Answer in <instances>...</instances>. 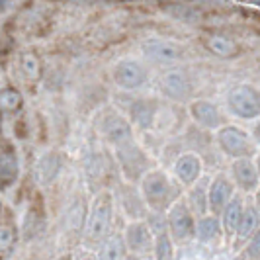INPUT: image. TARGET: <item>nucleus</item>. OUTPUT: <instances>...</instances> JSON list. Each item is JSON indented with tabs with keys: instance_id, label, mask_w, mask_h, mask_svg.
<instances>
[{
	"instance_id": "nucleus-1",
	"label": "nucleus",
	"mask_w": 260,
	"mask_h": 260,
	"mask_svg": "<svg viewBox=\"0 0 260 260\" xmlns=\"http://www.w3.org/2000/svg\"><path fill=\"white\" fill-rule=\"evenodd\" d=\"M141 196L153 213H167L180 200V184L160 169L149 170L141 178Z\"/></svg>"
},
{
	"instance_id": "nucleus-2",
	"label": "nucleus",
	"mask_w": 260,
	"mask_h": 260,
	"mask_svg": "<svg viewBox=\"0 0 260 260\" xmlns=\"http://www.w3.org/2000/svg\"><path fill=\"white\" fill-rule=\"evenodd\" d=\"M116 158L123 178L129 184L135 182V180H141L149 170H153L151 169V158L147 156L141 145L135 143V139L117 145Z\"/></svg>"
},
{
	"instance_id": "nucleus-3",
	"label": "nucleus",
	"mask_w": 260,
	"mask_h": 260,
	"mask_svg": "<svg viewBox=\"0 0 260 260\" xmlns=\"http://www.w3.org/2000/svg\"><path fill=\"white\" fill-rule=\"evenodd\" d=\"M215 143L223 151V155L237 158H252L256 155V145L252 141L250 133L239 125H229L225 123L221 129L215 133Z\"/></svg>"
},
{
	"instance_id": "nucleus-4",
	"label": "nucleus",
	"mask_w": 260,
	"mask_h": 260,
	"mask_svg": "<svg viewBox=\"0 0 260 260\" xmlns=\"http://www.w3.org/2000/svg\"><path fill=\"white\" fill-rule=\"evenodd\" d=\"M112 215H114V196L110 192H100L96 196L94 204L88 213L86 221V241L100 243L112 227Z\"/></svg>"
},
{
	"instance_id": "nucleus-5",
	"label": "nucleus",
	"mask_w": 260,
	"mask_h": 260,
	"mask_svg": "<svg viewBox=\"0 0 260 260\" xmlns=\"http://www.w3.org/2000/svg\"><path fill=\"white\" fill-rule=\"evenodd\" d=\"M227 110L239 119L260 117V90L252 84H237L227 92Z\"/></svg>"
},
{
	"instance_id": "nucleus-6",
	"label": "nucleus",
	"mask_w": 260,
	"mask_h": 260,
	"mask_svg": "<svg viewBox=\"0 0 260 260\" xmlns=\"http://www.w3.org/2000/svg\"><path fill=\"white\" fill-rule=\"evenodd\" d=\"M167 227L172 241L186 243L196 237V217L190 211L188 204L178 200L172 208L167 211Z\"/></svg>"
},
{
	"instance_id": "nucleus-7",
	"label": "nucleus",
	"mask_w": 260,
	"mask_h": 260,
	"mask_svg": "<svg viewBox=\"0 0 260 260\" xmlns=\"http://www.w3.org/2000/svg\"><path fill=\"white\" fill-rule=\"evenodd\" d=\"M114 82L121 90H137L149 82V71L137 59H121L114 67Z\"/></svg>"
},
{
	"instance_id": "nucleus-8",
	"label": "nucleus",
	"mask_w": 260,
	"mask_h": 260,
	"mask_svg": "<svg viewBox=\"0 0 260 260\" xmlns=\"http://www.w3.org/2000/svg\"><path fill=\"white\" fill-rule=\"evenodd\" d=\"M98 129H100L106 141L114 145V147L133 139V129H131L129 119H125L121 114H117L116 110H106L104 114L98 117Z\"/></svg>"
},
{
	"instance_id": "nucleus-9",
	"label": "nucleus",
	"mask_w": 260,
	"mask_h": 260,
	"mask_svg": "<svg viewBox=\"0 0 260 260\" xmlns=\"http://www.w3.org/2000/svg\"><path fill=\"white\" fill-rule=\"evenodd\" d=\"M188 112L196 125H200L206 131H217L225 125V114L211 100H194L188 108Z\"/></svg>"
},
{
	"instance_id": "nucleus-10",
	"label": "nucleus",
	"mask_w": 260,
	"mask_h": 260,
	"mask_svg": "<svg viewBox=\"0 0 260 260\" xmlns=\"http://www.w3.org/2000/svg\"><path fill=\"white\" fill-rule=\"evenodd\" d=\"M158 88L165 98L172 102H186L192 96V82L188 75L180 69H170L158 80Z\"/></svg>"
},
{
	"instance_id": "nucleus-11",
	"label": "nucleus",
	"mask_w": 260,
	"mask_h": 260,
	"mask_svg": "<svg viewBox=\"0 0 260 260\" xmlns=\"http://www.w3.org/2000/svg\"><path fill=\"white\" fill-rule=\"evenodd\" d=\"M141 51H143V55L149 61L158 63V65L176 63V61H180L184 57V49L178 43H174V41H170V39H160V38L147 39L143 45H141Z\"/></svg>"
},
{
	"instance_id": "nucleus-12",
	"label": "nucleus",
	"mask_w": 260,
	"mask_h": 260,
	"mask_svg": "<svg viewBox=\"0 0 260 260\" xmlns=\"http://www.w3.org/2000/svg\"><path fill=\"white\" fill-rule=\"evenodd\" d=\"M20 178V158L14 143L0 141V192L12 190Z\"/></svg>"
},
{
	"instance_id": "nucleus-13",
	"label": "nucleus",
	"mask_w": 260,
	"mask_h": 260,
	"mask_svg": "<svg viewBox=\"0 0 260 260\" xmlns=\"http://www.w3.org/2000/svg\"><path fill=\"white\" fill-rule=\"evenodd\" d=\"M235 196V186L227 174H215L208 184V211L211 215H221L225 206Z\"/></svg>"
},
{
	"instance_id": "nucleus-14",
	"label": "nucleus",
	"mask_w": 260,
	"mask_h": 260,
	"mask_svg": "<svg viewBox=\"0 0 260 260\" xmlns=\"http://www.w3.org/2000/svg\"><path fill=\"white\" fill-rule=\"evenodd\" d=\"M231 182L245 194H252L260 188L258 172L252 158H237L231 162Z\"/></svg>"
},
{
	"instance_id": "nucleus-15",
	"label": "nucleus",
	"mask_w": 260,
	"mask_h": 260,
	"mask_svg": "<svg viewBox=\"0 0 260 260\" xmlns=\"http://www.w3.org/2000/svg\"><path fill=\"white\" fill-rule=\"evenodd\" d=\"M160 116V102L155 98H137L129 106V123L139 129H151Z\"/></svg>"
},
{
	"instance_id": "nucleus-16",
	"label": "nucleus",
	"mask_w": 260,
	"mask_h": 260,
	"mask_svg": "<svg viewBox=\"0 0 260 260\" xmlns=\"http://www.w3.org/2000/svg\"><path fill=\"white\" fill-rule=\"evenodd\" d=\"M202 158L198 153H180L176 156L174 165H172V172L176 182L182 186H194L200 178H202Z\"/></svg>"
},
{
	"instance_id": "nucleus-17",
	"label": "nucleus",
	"mask_w": 260,
	"mask_h": 260,
	"mask_svg": "<svg viewBox=\"0 0 260 260\" xmlns=\"http://www.w3.org/2000/svg\"><path fill=\"white\" fill-rule=\"evenodd\" d=\"M123 241L127 250H131V254H141L151 250V247L155 245V235L151 233V227L145 221H131L125 227L123 233Z\"/></svg>"
},
{
	"instance_id": "nucleus-18",
	"label": "nucleus",
	"mask_w": 260,
	"mask_h": 260,
	"mask_svg": "<svg viewBox=\"0 0 260 260\" xmlns=\"http://www.w3.org/2000/svg\"><path fill=\"white\" fill-rule=\"evenodd\" d=\"M117 198H119V206L123 209L125 215H129L133 221H141L143 217H147V204H145L141 192L133 186V184L125 182L117 188Z\"/></svg>"
},
{
	"instance_id": "nucleus-19",
	"label": "nucleus",
	"mask_w": 260,
	"mask_h": 260,
	"mask_svg": "<svg viewBox=\"0 0 260 260\" xmlns=\"http://www.w3.org/2000/svg\"><path fill=\"white\" fill-rule=\"evenodd\" d=\"M243 211H245V202H243L241 196L235 194L233 198H231V202L225 206L223 213L219 215V219H221V229L227 237H231V235L237 233L241 217H243Z\"/></svg>"
},
{
	"instance_id": "nucleus-20",
	"label": "nucleus",
	"mask_w": 260,
	"mask_h": 260,
	"mask_svg": "<svg viewBox=\"0 0 260 260\" xmlns=\"http://www.w3.org/2000/svg\"><path fill=\"white\" fill-rule=\"evenodd\" d=\"M260 229V211L258 206L254 204H245V211H243V217H241V223H239V229H237V239L239 243H247L252 235Z\"/></svg>"
},
{
	"instance_id": "nucleus-21",
	"label": "nucleus",
	"mask_w": 260,
	"mask_h": 260,
	"mask_svg": "<svg viewBox=\"0 0 260 260\" xmlns=\"http://www.w3.org/2000/svg\"><path fill=\"white\" fill-rule=\"evenodd\" d=\"M125 256H127V247H125L123 235H108L100 248L98 260H123Z\"/></svg>"
},
{
	"instance_id": "nucleus-22",
	"label": "nucleus",
	"mask_w": 260,
	"mask_h": 260,
	"mask_svg": "<svg viewBox=\"0 0 260 260\" xmlns=\"http://www.w3.org/2000/svg\"><path fill=\"white\" fill-rule=\"evenodd\" d=\"M221 219L217 215H202L198 221H196V237L200 241H215L219 235H221Z\"/></svg>"
},
{
	"instance_id": "nucleus-23",
	"label": "nucleus",
	"mask_w": 260,
	"mask_h": 260,
	"mask_svg": "<svg viewBox=\"0 0 260 260\" xmlns=\"http://www.w3.org/2000/svg\"><path fill=\"white\" fill-rule=\"evenodd\" d=\"M188 208L192 213L208 215V186L206 180H198L190 190V200H188Z\"/></svg>"
},
{
	"instance_id": "nucleus-24",
	"label": "nucleus",
	"mask_w": 260,
	"mask_h": 260,
	"mask_svg": "<svg viewBox=\"0 0 260 260\" xmlns=\"http://www.w3.org/2000/svg\"><path fill=\"white\" fill-rule=\"evenodd\" d=\"M22 94L14 86H2L0 88V108L8 114H16L22 108Z\"/></svg>"
},
{
	"instance_id": "nucleus-25",
	"label": "nucleus",
	"mask_w": 260,
	"mask_h": 260,
	"mask_svg": "<svg viewBox=\"0 0 260 260\" xmlns=\"http://www.w3.org/2000/svg\"><path fill=\"white\" fill-rule=\"evenodd\" d=\"M206 45H208L209 51H213L215 55H219V57H231L237 53V45H235V41L227 38H221V36H213V38H209L206 41Z\"/></svg>"
},
{
	"instance_id": "nucleus-26",
	"label": "nucleus",
	"mask_w": 260,
	"mask_h": 260,
	"mask_svg": "<svg viewBox=\"0 0 260 260\" xmlns=\"http://www.w3.org/2000/svg\"><path fill=\"white\" fill-rule=\"evenodd\" d=\"M153 248H155L156 260H172V256H174V241L170 239L169 233L156 235Z\"/></svg>"
},
{
	"instance_id": "nucleus-27",
	"label": "nucleus",
	"mask_w": 260,
	"mask_h": 260,
	"mask_svg": "<svg viewBox=\"0 0 260 260\" xmlns=\"http://www.w3.org/2000/svg\"><path fill=\"white\" fill-rule=\"evenodd\" d=\"M41 223H43L41 211H39L36 206H31V208L27 209L26 217H24V237H26V239L36 237V235L39 233V229H41Z\"/></svg>"
},
{
	"instance_id": "nucleus-28",
	"label": "nucleus",
	"mask_w": 260,
	"mask_h": 260,
	"mask_svg": "<svg viewBox=\"0 0 260 260\" xmlns=\"http://www.w3.org/2000/svg\"><path fill=\"white\" fill-rule=\"evenodd\" d=\"M16 229L12 225H0V256H6L8 252H12L14 245H16Z\"/></svg>"
},
{
	"instance_id": "nucleus-29",
	"label": "nucleus",
	"mask_w": 260,
	"mask_h": 260,
	"mask_svg": "<svg viewBox=\"0 0 260 260\" xmlns=\"http://www.w3.org/2000/svg\"><path fill=\"white\" fill-rule=\"evenodd\" d=\"M59 172V162L55 155H45L39 162V176L43 178V182H51Z\"/></svg>"
},
{
	"instance_id": "nucleus-30",
	"label": "nucleus",
	"mask_w": 260,
	"mask_h": 260,
	"mask_svg": "<svg viewBox=\"0 0 260 260\" xmlns=\"http://www.w3.org/2000/svg\"><path fill=\"white\" fill-rule=\"evenodd\" d=\"M247 256L250 260H260V229L247 241Z\"/></svg>"
},
{
	"instance_id": "nucleus-31",
	"label": "nucleus",
	"mask_w": 260,
	"mask_h": 260,
	"mask_svg": "<svg viewBox=\"0 0 260 260\" xmlns=\"http://www.w3.org/2000/svg\"><path fill=\"white\" fill-rule=\"evenodd\" d=\"M22 71H24V75H26V77L36 78L38 77V61H36L31 55L22 57Z\"/></svg>"
},
{
	"instance_id": "nucleus-32",
	"label": "nucleus",
	"mask_w": 260,
	"mask_h": 260,
	"mask_svg": "<svg viewBox=\"0 0 260 260\" xmlns=\"http://www.w3.org/2000/svg\"><path fill=\"white\" fill-rule=\"evenodd\" d=\"M250 137H252L254 145H258L260 147V117L258 119H254V125H252V131H250Z\"/></svg>"
},
{
	"instance_id": "nucleus-33",
	"label": "nucleus",
	"mask_w": 260,
	"mask_h": 260,
	"mask_svg": "<svg viewBox=\"0 0 260 260\" xmlns=\"http://www.w3.org/2000/svg\"><path fill=\"white\" fill-rule=\"evenodd\" d=\"M252 160H254V167H256V172H258V180H260V153L252 156Z\"/></svg>"
},
{
	"instance_id": "nucleus-34",
	"label": "nucleus",
	"mask_w": 260,
	"mask_h": 260,
	"mask_svg": "<svg viewBox=\"0 0 260 260\" xmlns=\"http://www.w3.org/2000/svg\"><path fill=\"white\" fill-rule=\"evenodd\" d=\"M78 260H98V258H96L94 254H82V256H80Z\"/></svg>"
},
{
	"instance_id": "nucleus-35",
	"label": "nucleus",
	"mask_w": 260,
	"mask_h": 260,
	"mask_svg": "<svg viewBox=\"0 0 260 260\" xmlns=\"http://www.w3.org/2000/svg\"><path fill=\"white\" fill-rule=\"evenodd\" d=\"M123 260H141V258H139L137 254H127V256H125Z\"/></svg>"
},
{
	"instance_id": "nucleus-36",
	"label": "nucleus",
	"mask_w": 260,
	"mask_h": 260,
	"mask_svg": "<svg viewBox=\"0 0 260 260\" xmlns=\"http://www.w3.org/2000/svg\"><path fill=\"white\" fill-rule=\"evenodd\" d=\"M59 260H71V258H69V256H63V258H59Z\"/></svg>"
},
{
	"instance_id": "nucleus-37",
	"label": "nucleus",
	"mask_w": 260,
	"mask_h": 260,
	"mask_svg": "<svg viewBox=\"0 0 260 260\" xmlns=\"http://www.w3.org/2000/svg\"><path fill=\"white\" fill-rule=\"evenodd\" d=\"M258 198H260V194H258ZM258 211H260V208H258Z\"/></svg>"
}]
</instances>
